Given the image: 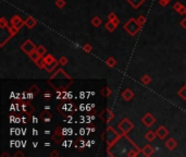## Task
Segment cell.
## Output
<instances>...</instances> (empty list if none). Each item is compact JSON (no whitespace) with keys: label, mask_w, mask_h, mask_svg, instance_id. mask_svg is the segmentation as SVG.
<instances>
[{"label":"cell","mask_w":186,"mask_h":157,"mask_svg":"<svg viewBox=\"0 0 186 157\" xmlns=\"http://www.w3.org/2000/svg\"><path fill=\"white\" fill-rule=\"evenodd\" d=\"M52 115H50L48 111H43V113L39 115V119H41V120L44 121V122H50V121L52 120Z\"/></svg>","instance_id":"2e32d148"},{"label":"cell","mask_w":186,"mask_h":157,"mask_svg":"<svg viewBox=\"0 0 186 157\" xmlns=\"http://www.w3.org/2000/svg\"><path fill=\"white\" fill-rule=\"evenodd\" d=\"M12 36L13 35L11 34L10 30H9V26L8 27L1 29V33H0V47H3L5 45V43L8 42Z\"/></svg>","instance_id":"277c9868"},{"label":"cell","mask_w":186,"mask_h":157,"mask_svg":"<svg viewBox=\"0 0 186 157\" xmlns=\"http://www.w3.org/2000/svg\"><path fill=\"white\" fill-rule=\"evenodd\" d=\"M37 134H38V131L34 129V130H33V135H37Z\"/></svg>","instance_id":"ee69618b"},{"label":"cell","mask_w":186,"mask_h":157,"mask_svg":"<svg viewBox=\"0 0 186 157\" xmlns=\"http://www.w3.org/2000/svg\"><path fill=\"white\" fill-rule=\"evenodd\" d=\"M173 10H175L180 14H186V7L182 5L180 1H176L173 5Z\"/></svg>","instance_id":"9a60e30c"},{"label":"cell","mask_w":186,"mask_h":157,"mask_svg":"<svg viewBox=\"0 0 186 157\" xmlns=\"http://www.w3.org/2000/svg\"><path fill=\"white\" fill-rule=\"evenodd\" d=\"M157 138V133H156L155 131H148L147 133L145 134V139L147 140L148 142H153L155 141V139Z\"/></svg>","instance_id":"d6986e66"},{"label":"cell","mask_w":186,"mask_h":157,"mask_svg":"<svg viewBox=\"0 0 186 157\" xmlns=\"http://www.w3.org/2000/svg\"><path fill=\"white\" fill-rule=\"evenodd\" d=\"M51 97H52V95L50 94L49 92H47V93H44V94H43V99L44 100H50L51 99Z\"/></svg>","instance_id":"ab89813d"},{"label":"cell","mask_w":186,"mask_h":157,"mask_svg":"<svg viewBox=\"0 0 186 157\" xmlns=\"http://www.w3.org/2000/svg\"><path fill=\"white\" fill-rule=\"evenodd\" d=\"M142 29V26L136 22V19L131 18L126 23L124 24V30L129 33L131 36H135Z\"/></svg>","instance_id":"7a4b0ae2"},{"label":"cell","mask_w":186,"mask_h":157,"mask_svg":"<svg viewBox=\"0 0 186 157\" xmlns=\"http://www.w3.org/2000/svg\"><path fill=\"white\" fill-rule=\"evenodd\" d=\"M171 1H172V0H159L158 2H159V5H160L161 7H163V8H164V7H167V5H168Z\"/></svg>","instance_id":"f35d334b"},{"label":"cell","mask_w":186,"mask_h":157,"mask_svg":"<svg viewBox=\"0 0 186 157\" xmlns=\"http://www.w3.org/2000/svg\"><path fill=\"white\" fill-rule=\"evenodd\" d=\"M36 46H35V44H34L33 42H32L31 39H27V40H25V42L23 43V44L21 45V50L23 52H25L26 55L29 56V54H31L32 51H34V50H36Z\"/></svg>","instance_id":"5b68a950"},{"label":"cell","mask_w":186,"mask_h":157,"mask_svg":"<svg viewBox=\"0 0 186 157\" xmlns=\"http://www.w3.org/2000/svg\"><path fill=\"white\" fill-rule=\"evenodd\" d=\"M177 95L180 97H181L182 99L183 100H186V86L184 85L182 89H178V92H177Z\"/></svg>","instance_id":"83f0119b"},{"label":"cell","mask_w":186,"mask_h":157,"mask_svg":"<svg viewBox=\"0 0 186 157\" xmlns=\"http://www.w3.org/2000/svg\"><path fill=\"white\" fill-rule=\"evenodd\" d=\"M100 118L102 119L105 122L109 123V122H111V120H113L114 117H115V115H114V113L112 111L111 109H109V108H106L105 110H102L100 113Z\"/></svg>","instance_id":"8992f818"},{"label":"cell","mask_w":186,"mask_h":157,"mask_svg":"<svg viewBox=\"0 0 186 157\" xmlns=\"http://www.w3.org/2000/svg\"><path fill=\"white\" fill-rule=\"evenodd\" d=\"M36 24H37V21L31 16H29L27 18H26V20H24V25H25L26 27H27V29H29V30L34 29Z\"/></svg>","instance_id":"8fae6325"},{"label":"cell","mask_w":186,"mask_h":157,"mask_svg":"<svg viewBox=\"0 0 186 157\" xmlns=\"http://www.w3.org/2000/svg\"><path fill=\"white\" fill-rule=\"evenodd\" d=\"M61 128L58 127L56 130H54V133L52 134V141H54L56 143H61L63 141V133H62Z\"/></svg>","instance_id":"ba28073f"},{"label":"cell","mask_w":186,"mask_h":157,"mask_svg":"<svg viewBox=\"0 0 186 157\" xmlns=\"http://www.w3.org/2000/svg\"><path fill=\"white\" fill-rule=\"evenodd\" d=\"M10 24L13 26H15V27H18V29L20 30L21 27L24 25V21L19 16H13L10 20Z\"/></svg>","instance_id":"30bf717a"},{"label":"cell","mask_w":186,"mask_h":157,"mask_svg":"<svg viewBox=\"0 0 186 157\" xmlns=\"http://www.w3.org/2000/svg\"><path fill=\"white\" fill-rule=\"evenodd\" d=\"M29 93H32L33 95H36L39 93V87L37 86V85H32L31 89H29Z\"/></svg>","instance_id":"d6a6232c"},{"label":"cell","mask_w":186,"mask_h":157,"mask_svg":"<svg viewBox=\"0 0 186 157\" xmlns=\"http://www.w3.org/2000/svg\"><path fill=\"white\" fill-rule=\"evenodd\" d=\"M134 96H135V94L129 89H125L123 92H122V98H123L124 100H126V102H129L131 99H133Z\"/></svg>","instance_id":"7c38bea8"},{"label":"cell","mask_w":186,"mask_h":157,"mask_svg":"<svg viewBox=\"0 0 186 157\" xmlns=\"http://www.w3.org/2000/svg\"><path fill=\"white\" fill-rule=\"evenodd\" d=\"M156 133H157V136L159 138V139L161 140H164L167 136L169 135V130L167 128H165L164 126H160L159 128L157 129V131H156Z\"/></svg>","instance_id":"9c48e42d"},{"label":"cell","mask_w":186,"mask_h":157,"mask_svg":"<svg viewBox=\"0 0 186 157\" xmlns=\"http://www.w3.org/2000/svg\"><path fill=\"white\" fill-rule=\"evenodd\" d=\"M91 23L94 27H99V26L101 25V23H102V21H101V19L99 18V16H94V18L91 19Z\"/></svg>","instance_id":"603a6c76"},{"label":"cell","mask_w":186,"mask_h":157,"mask_svg":"<svg viewBox=\"0 0 186 157\" xmlns=\"http://www.w3.org/2000/svg\"><path fill=\"white\" fill-rule=\"evenodd\" d=\"M9 30H10V32H11V34L14 36L15 34H18V32L20 31V30L18 29V27H15V26H13V25H11V26H9Z\"/></svg>","instance_id":"74e56055"},{"label":"cell","mask_w":186,"mask_h":157,"mask_svg":"<svg viewBox=\"0 0 186 157\" xmlns=\"http://www.w3.org/2000/svg\"><path fill=\"white\" fill-rule=\"evenodd\" d=\"M108 20H110V21H113L114 23L116 24V25H119L120 24V20L118 19V16H116V14L114 12H110L108 14Z\"/></svg>","instance_id":"d4e9b609"},{"label":"cell","mask_w":186,"mask_h":157,"mask_svg":"<svg viewBox=\"0 0 186 157\" xmlns=\"http://www.w3.org/2000/svg\"><path fill=\"white\" fill-rule=\"evenodd\" d=\"M181 26H182V27H183L184 30H185V31H186V16L183 19V20H182V21H181Z\"/></svg>","instance_id":"60d3db41"},{"label":"cell","mask_w":186,"mask_h":157,"mask_svg":"<svg viewBox=\"0 0 186 157\" xmlns=\"http://www.w3.org/2000/svg\"><path fill=\"white\" fill-rule=\"evenodd\" d=\"M185 76H186V75H185Z\"/></svg>","instance_id":"f907efd6"},{"label":"cell","mask_w":186,"mask_h":157,"mask_svg":"<svg viewBox=\"0 0 186 157\" xmlns=\"http://www.w3.org/2000/svg\"><path fill=\"white\" fill-rule=\"evenodd\" d=\"M83 50H84L85 52H87V54H91V50H93V46L87 43V44H85L84 46H83Z\"/></svg>","instance_id":"836d02e7"},{"label":"cell","mask_w":186,"mask_h":157,"mask_svg":"<svg viewBox=\"0 0 186 157\" xmlns=\"http://www.w3.org/2000/svg\"><path fill=\"white\" fill-rule=\"evenodd\" d=\"M142 153H143V155H144V156L150 157V156H153V153H155V148H153L151 145L147 144V145H145L144 148L142 149Z\"/></svg>","instance_id":"4fadbf2b"},{"label":"cell","mask_w":186,"mask_h":157,"mask_svg":"<svg viewBox=\"0 0 186 157\" xmlns=\"http://www.w3.org/2000/svg\"><path fill=\"white\" fill-rule=\"evenodd\" d=\"M58 61H59V65H67V62H69V60H67V58L65 57V56H62V57L60 58Z\"/></svg>","instance_id":"8d00e7d4"},{"label":"cell","mask_w":186,"mask_h":157,"mask_svg":"<svg viewBox=\"0 0 186 157\" xmlns=\"http://www.w3.org/2000/svg\"><path fill=\"white\" fill-rule=\"evenodd\" d=\"M29 59H31L32 61H34V62H36V61L38 60V59L41 57V56L39 55L37 50H34V51H32L31 54H29Z\"/></svg>","instance_id":"cb8c5ba5"},{"label":"cell","mask_w":186,"mask_h":157,"mask_svg":"<svg viewBox=\"0 0 186 157\" xmlns=\"http://www.w3.org/2000/svg\"><path fill=\"white\" fill-rule=\"evenodd\" d=\"M165 147L169 149V151H173L177 147V141L174 140L173 138H171V139L167 140L165 141Z\"/></svg>","instance_id":"5bb4252c"},{"label":"cell","mask_w":186,"mask_h":157,"mask_svg":"<svg viewBox=\"0 0 186 157\" xmlns=\"http://www.w3.org/2000/svg\"><path fill=\"white\" fill-rule=\"evenodd\" d=\"M35 65H36L39 69H45V68H46L47 62H46V60H45L44 56H41V57L39 58L38 60H37L36 62H35Z\"/></svg>","instance_id":"7402d4cb"},{"label":"cell","mask_w":186,"mask_h":157,"mask_svg":"<svg viewBox=\"0 0 186 157\" xmlns=\"http://www.w3.org/2000/svg\"><path fill=\"white\" fill-rule=\"evenodd\" d=\"M185 86H186V84H185Z\"/></svg>","instance_id":"c3c4849f"},{"label":"cell","mask_w":186,"mask_h":157,"mask_svg":"<svg viewBox=\"0 0 186 157\" xmlns=\"http://www.w3.org/2000/svg\"><path fill=\"white\" fill-rule=\"evenodd\" d=\"M59 65V61L58 60H54L53 62L49 63V65H46V68H45V71H46L47 73H51L52 71L54 70V69L57 68V65Z\"/></svg>","instance_id":"e0dca14e"},{"label":"cell","mask_w":186,"mask_h":157,"mask_svg":"<svg viewBox=\"0 0 186 157\" xmlns=\"http://www.w3.org/2000/svg\"><path fill=\"white\" fill-rule=\"evenodd\" d=\"M36 50L38 51V54H39L40 56H45V55L47 54V49L44 47V46H41V45H40V46H37Z\"/></svg>","instance_id":"1f68e13d"},{"label":"cell","mask_w":186,"mask_h":157,"mask_svg":"<svg viewBox=\"0 0 186 157\" xmlns=\"http://www.w3.org/2000/svg\"><path fill=\"white\" fill-rule=\"evenodd\" d=\"M37 145H38V143H33V146H34V147H36Z\"/></svg>","instance_id":"7dc6e473"},{"label":"cell","mask_w":186,"mask_h":157,"mask_svg":"<svg viewBox=\"0 0 186 157\" xmlns=\"http://www.w3.org/2000/svg\"><path fill=\"white\" fill-rule=\"evenodd\" d=\"M106 65H108V67H110V68H113V67L116 65V60L113 57H109L106 59Z\"/></svg>","instance_id":"4316f807"},{"label":"cell","mask_w":186,"mask_h":157,"mask_svg":"<svg viewBox=\"0 0 186 157\" xmlns=\"http://www.w3.org/2000/svg\"><path fill=\"white\" fill-rule=\"evenodd\" d=\"M126 1L132 5L134 9H140V7L146 1V0H126Z\"/></svg>","instance_id":"ac0fdd59"},{"label":"cell","mask_w":186,"mask_h":157,"mask_svg":"<svg viewBox=\"0 0 186 157\" xmlns=\"http://www.w3.org/2000/svg\"><path fill=\"white\" fill-rule=\"evenodd\" d=\"M185 16H186V14H185Z\"/></svg>","instance_id":"681fc988"},{"label":"cell","mask_w":186,"mask_h":157,"mask_svg":"<svg viewBox=\"0 0 186 157\" xmlns=\"http://www.w3.org/2000/svg\"><path fill=\"white\" fill-rule=\"evenodd\" d=\"M142 122L144 123L145 127H147V128H150V127H153V124L156 123V118L153 117V113H145L142 118Z\"/></svg>","instance_id":"52a82bcc"},{"label":"cell","mask_w":186,"mask_h":157,"mask_svg":"<svg viewBox=\"0 0 186 157\" xmlns=\"http://www.w3.org/2000/svg\"><path fill=\"white\" fill-rule=\"evenodd\" d=\"M65 5H67V1H65V0H57V1H56V5L60 9L64 8Z\"/></svg>","instance_id":"e575fe53"},{"label":"cell","mask_w":186,"mask_h":157,"mask_svg":"<svg viewBox=\"0 0 186 157\" xmlns=\"http://www.w3.org/2000/svg\"><path fill=\"white\" fill-rule=\"evenodd\" d=\"M111 93H112V91L109 89L108 86H103L102 89H100V94L102 95L103 97H109L111 95Z\"/></svg>","instance_id":"484cf974"},{"label":"cell","mask_w":186,"mask_h":157,"mask_svg":"<svg viewBox=\"0 0 186 157\" xmlns=\"http://www.w3.org/2000/svg\"><path fill=\"white\" fill-rule=\"evenodd\" d=\"M44 58H45V60H46V62H47V65H49V63H51V62H53L56 59H54V57L52 55H50V54H47V55H45L44 56Z\"/></svg>","instance_id":"4dcf8cb0"},{"label":"cell","mask_w":186,"mask_h":157,"mask_svg":"<svg viewBox=\"0 0 186 157\" xmlns=\"http://www.w3.org/2000/svg\"><path fill=\"white\" fill-rule=\"evenodd\" d=\"M118 129L122 134H127L134 129V123L131 120H129L127 118H124L123 120H121L118 123Z\"/></svg>","instance_id":"3957f363"},{"label":"cell","mask_w":186,"mask_h":157,"mask_svg":"<svg viewBox=\"0 0 186 157\" xmlns=\"http://www.w3.org/2000/svg\"><path fill=\"white\" fill-rule=\"evenodd\" d=\"M14 156H23V153H21V152H16L15 154H14Z\"/></svg>","instance_id":"7bdbcfd3"},{"label":"cell","mask_w":186,"mask_h":157,"mask_svg":"<svg viewBox=\"0 0 186 157\" xmlns=\"http://www.w3.org/2000/svg\"><path fill=\"white\" fill-rule=\"evenodd\" d=\"M121 135H122V133L119 134L115 130H114V128L108 127L106 130V142H107L108 148H111L114 144L118 142V140L121 138Z\"/></svg>","instance_id":"6da1fadb"},{"label":"cell","mask_w":186,"mask_h":157,"mask_svg":"<svg viewBox=\"0 0 186 157\" xmlns=\"http://www.w3.org/2000/svg\"><path fill=\"white\" fill-rule=\"evenodd\" d=\"M22 110H23L24 113H29V115H31V113L34 111V108L32 107V106L29 104V103H23V104H22Z\"/></svg>","instance_id":"44dd1931"},{"label":"cell","mask_w":186,"mask_h":157,"mask_svg":"<svg viewBox=\"0 0 186 157\" xmlns=\"http://www.w3.org/2000/svg\"><path fill=\"white\" fill-rule=\"evenodd\" d=\"M50 156H52V157H57V156H59V154H58V152H56V151H52V152L50 153Z\"/></svg>","instance_id":"b9f144b4"},{"label":"cell","mask_w":186,"mask_h":157,"mask_svg":"<svg viewBox=\"0 0 186 157\" xmlns=\"http://www.w3.org/2000/svg\"><path fill=\"white\" fill-rule=\"evenodd\" d=\"M105 27H106V29L108 30L109 32H114L116 27H118V25H116V24L114 23L113 21H110V20H108V22L105 24Z\"/></svg>","instance_id":"ffe728a7"},{"label":"cell","mask_w":186,"mask_h":157,"mask_svg":"<svg viewBox=\"0 0 186 157\" xmlns=\"http://www.w3.org/2000/svg\"><path fill=\"white\" fill-rule=\"evenodd\" d=\"M50 133H51V131H49V130L45 131V134H50Z\"/></svg>","instance_id":"bcb514c9"},{"label":"cell","mask_w":186,"mask_h":157,"mask_svg":"<svg viewBox=\"0 0 186 157\" xmlns=\"http://www.w3.org/2000/svg\"><path fill=\"white\" fill-rule=\"evenodd\" d=\"M146 20H147V19H146V16H140L138 18H136V22L140 24L142 27L145 25V23H146Z\"/></svg>","instance_id":"f546056e"},{"label":"cell","mask_w":186,"mask_h":157,"mask_svg":"<svg viewBox=\"0 0 186 157\" xmlns=\"http://www.w3.org/2000/svg\"><path fill=\"white\" fill-rule=\"evenodd\" d=\"M8 26H9V23H8V21H7L5 18L0 19V29H3V27H8Z\"/></svg>","instance_id":"d590c367"},{"label":"cell","mask_w":186,"mask_h":157,"mask_svg":"<svg viewBox=\"0 0 186 157\" xmlns=\"http://www.w3.org/2000/svg\"><path fill=\"white\" fill-rule=\"evenodd\" d=\"M140 82H142L144 85H148V84H150V82H151V78H150L148 74H145V75H143L142 78H140Z\"/></svg>","instance_id":"f1b7e54d"},{"label":"cell","mask_w":186,"mask_h":157,"mask_svg":"<svg viewBox=\"0 0 186 157\" xmlns=\"http://www.w3.org/2000/svg\"><path fill=\"white\" fill-rule=\"evenodd\" d=\"M37 121H38V119H37V118H33V122L34 123H37Z\"/></svg>","instance_id":"f6af8a7d"}]
</instances>
